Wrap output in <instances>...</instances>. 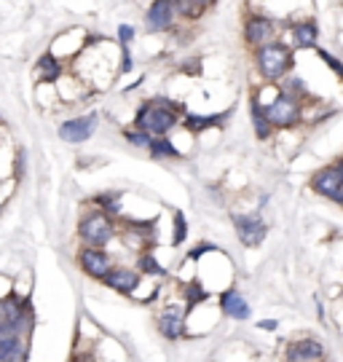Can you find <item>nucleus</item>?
<instances>
[{"instance_id":"6e6552de","label":"nucleus","mask_w":343,"mask_h":362,"mask_svg":"<svg viewBox=\"0 0 343 362\" xmlns=\"http://www.w3.org/2000/svg\"><path fill=\"white\" fill-rule=\"evenodd\" d=\"M156 330L164 341H180L188 335V311L180 306H166L156 314Z\"/></svg>"},{"instance_id":"a211bd4d","label":"nucleus","mask_w":343,"mask_h":362,"mask_svg":"<svg viewBox=\"0 0 343 362\" xmlns=\"http://www.w3.org/2000/svg\"><path fill=\"white\" fill-rule=\"evenodd\" d=\"M209 8H212V3H207V0H175L177 19H183V22H199Z\"/></svg>"},{"instance_id":"f8f14e48","label":"nucleus","mask_w":343,"mask_h":362,"mask_svg":"<svg viewBox=\"0 0 343 362\" xmlns=\"http://www.w3.org/2000/svg\"><path fill=\"white\" fill-rule=\"evenodd\" d=\"M218 309L223 317L228 319H236V322H247L252 317V306L250 301L236 290V287H228L218 295Z\"/></svg>"},{"instance_id":"2f4dec72","label":"nucleus","mask_w":343,"mask_h":362,"mask_svg":"<svg viewBox=\"0 0 343 362\" xmlns=\"http://www.w3.org/2000/svg\"><path fill=\"white\" fill-rule=\"evenodd\" d=\"M335 167H338V172H341V182H343V156L338 158V161H335Z\"/></svg>"},{"instance_id":"cd10ccee","label":"nucleus","mask_w":343,"mask_h":362,"mask_svg":"<svg viewBox=\"0 0 343 362\" xmlns=\"http://www.w3.org/2000/svg\"><path fill=\"white\" fill-rule=\"evenodd\" d=\"M134 35H137V30H134L131 25H118V46H121V49H129L131 40H134Z\"/></svg>"},{"instance_id":"c85d7f7f","label":"nucleus","mask_w":343,"mask_h":362,"mask_svg":"<svg viewBox=\"0 0 343 362\" xmlns=\"http://www.w3.org/2000/svg\"><path fill=\"white\" fill-rule=\"evenodd\" d=\"M134 70V57L129 49H121V73H131Z\"/></svg>"},{"instance_id":"4be33fe9","label":"nucleus","mask_w":343,"mask_h":362,"mask_svg":"<svg viewBox=\"0 0 343 362\" xmlns=\"http://www.w3.org/2000/svg\"><path fill=\"white\" fill-rule=\"evenodd\" d=\"M121 199H124V193H121V191H107V193L94 196V204H97V210L99 212H105V215L116 217V215H121Z\"/></svg>"},{"instance_id":"f3484780","label":"nucleus","mask_w":343,"mask_h":362,"mask_svg":"<svg viewBox=\"0 0 343 362\" xmlns=\"http://www.w3.org/2000/svg\"><path fill=\"white\" fill-rule=\"evenodd\" d=\"M250 121H252V132H255L257 140H271V137H274V126H271V121H268V116H266L263 105H260L252 94H250Z\"/></svg>"},{"instance_id":"7c9ffc66","label":"nucleus","mask_w":343,"mask_h":362,"mask_svg":"<svg viewBox=\"0 0 343 362\" xmlns=\"http://www.w3.org/2000/svg\"><path fill=\"white\" fill-rule=\"evenodd\" d=\"M330 202H333V204H338V207H343V191H338V193H335Z\"/></svg>"},{"instance_id":"473e14b6","label":"nucleus","mask_w":343,"mask_h":362,"mask_svg":"<svg viewBox=\"0 0 343 362\" xmlns=\"http://www.w3.org/2000/svg\"><path fill=\"white\" fill-rule=\"evenodd\" d=\"M73 362H84V360H78V357H75V360H73Z\"/></svg>"},{"instance_id":"a878e982","label":"nucleus","mask_w":343,"mask_h":362,"mask_svg":"<svg viewBox=\"0 0 343 362\" xmlns=\"http://www.w3.org/2000/svg\"><path fill=\"white\" fill-rule=\"evenodd\" d=\"M124 140L134 148H142V151H148L153 143V137L148 132H140V129H124Z\"/></svg>"},{"instance_id":"9d476101","label":"nucleus","mask_w":343,"mask_h":362,"mask_svg":"<svg viewBox=\"0 0 343 362\" xmlns=\"http://www.w3.org/2000/svg\"><path fill=\"white\" fill-rule=\"evenodd\" d=\"M99 126V116L97 113H86V116H75V119L62 121L60 126V137L70 145H81L86 140H92L94 132Z\"/></svg>"},{"instance_id":"412c9836","label":"nucleus","mask_w":343,"mask_h":362,"mask_svg":"<svg viewBox=\"0 0 343 362\" xmlns=\"http://www.w3.org/2000/svg\"><path fill=\"white\" fill-rule=\"evenodd\" d=\"M30 306L27 298H16L14 293H8L5 298H0V325H5V322H11L19 311H25Z\"/></svg>"},{"instance_id":"393cba45","label":"nucleus","mask_w":343,"mask_h":362,"mask_svg":"<svg viewBox=\"0 0 343 362\" xmlns=\"http://www.w3.org/2000/svg\"><path fill=\"white\" fill-rule=\"evenodd\" d=\"M279 89L284 91V94H292V97H298V99H306V102H309V86H306V81H303V78H298V75H287V78L279 84Z\"/></svg>"},{"instance_id":"f03ea898","label":"nucleus","mask_w":343,"mask_h":362,"mask_svg":"<svg viewBox=\"0 0 343 362\" xmlns=\"http://www.w3.org/2000/svg\"><path fill=\"white\" fill-rule=\"evenodd\" d=\"M252 62H255V70L260 73V78L266 84H274L279 86L287 75H292L295 70V51L290 49L287 40H274V43H266L260 49L252 51Z\"/></svg>"},{"instance_id":"20e7f679","label":"nucleus","mask_w":343,"mask_h":362,"mask_svg":"<svg viewBox=\"0 0 343 362\" xmlns=\"http://www.w3.org/2000/svg\"><path fill=\"white\" fill-rule=\"evenodd\" d=\"M242 38H244V43L255 51V49H260V46H266V43L279 40V25H277L274 16L257 11V14H250V16L244 19Z\"/></svg>"},{"instance_id":"aec40b11","label":"nucleus","mask_w":343,"mask_h":362,"mask_svg":"<svg viewBox=\"0 0 343 362\" xmlns=\"http://www.w3.org/2000/svg\"><path fill=\"white\" fill-rule=\"evenodd\" d=\"M148 153H151V158H156V161H164V158H183V151L177 148L175 137H153Z\"/></svg>"},{"instance_id":"0eeeda50","label":"nucleus","mask_w":343,"mask_h":362,"mask_svg":"<svg viewBox=\"0 0 343 362\" xmlns=\"http://www.w3.org/2000/svg\"><path fill=\"white\" fill-rule=\"evenodd\" d=\"M177 27V11L175 0H153L145 11V30L148 35H166Z\"/></svg>"},{"instance_id":"39448f33","label":"nucleus","mask_w":343,"mask_h":362,"mask_svg":"<svg viewBox=\"0 0 343 362\" xmlns=\"http://www.w3.org/2000/svg\"><path fill=\"white\" fill-rule=\"evenodd\" d=\"M231 226L236 231V239L242 241L244 247H260L266 241V234H268V226L260 215H244V212H231Z\"/></svg>"},{"instance_id":"4468645a","label":"nucleus","mask_w":343,"mask_h":362,"mask_svg":"<svg viewBox=\"0 0 343 362\" xmlns=\"http://www.w3.org/2000/svg\"><path fill=\"white\" fill-rule=\"evenodd\" d=\"M309 188H312L316 196H322V199H327V202H330L338 191H343L338 167H335V164H327V167L316 169V172L312 175V180H309Z\"/></svg>"},{"instance_id":"6ab92c4d","label":"nucleus","mask_w":343,"mask_h":362,"mask_svg":"<svg viewBox=\"0 0 343 362\" xmlns=\"http://www.w3.org/2000/svg\"><path fill=\"white\" fill-rule=\"evenodd\" d=\"M62 62L60 57L54 54V51H49V54H43L40 60H38V78L43 81V84H54V81H60V75H62Z\"/></svg>"},{"instance_id":"2eb2a0df","label":"nucleus","mask_w":343,"mask_h":362,"mask_svg":"<svg viewBox=\"0 0 343 362\" xmlns=\"http://www.w3.org/2000/svg\"><path fill=\"white\" fill-rule=\"evenodd\" d=\"M27 360V338L0 325V362H25Z\"/></svg>"},{"instance_id":"dca6fc26","label":"nucleus","mask_w":343,"mask_h":362,"mask_svg":"<svg viewBox=\"0 0 343 362\" xmlns=\"http://www.w3.org/2000/svg\"><path fill=\"white\" fill-rule=\"evenodd\" d=\"M231 119V110H223V113H209V116H199V113H186V119L180 123V129L186 134H201V132H209V129H220L225 121Z\"/></svg>"},{"instance_id":"7ed1b4c3","label":"nucleus","mask_w":343,"mask_h":362,"mask_svg":"<svg viewBox=\"0 0 343 362\" xmlns=\"http://www.w3.org/2000/svg\"><path fill=\"white\" fill-rule=\"evenodd\" d=\"M116 237H118V228H116L113 217L99 210L86 212V215L81 217V223H78V239L84 241V247L105 250Z\"/></svg>"},{"instance_id":"f257e3e1","label":"nucleus","mask_w":343,"mask_h":362,"mask_svg":"<svg viewBox=\"0 0 343 362\" xmlns=\"http://www.w3.org/2000/svg\"><path fill=\"white\" fill-rule=\"evenodd\" d=\"M183 119H186V108L180 102L169 97H153V99L140 102L131 129L148 132L151 137H172L180 129Z\"/></svg>"},{"instance_id":"b1692460","label":"nucleus","mask_w":343,"mask_h":362,"mask_svg":"<svg viewBox=\"0 0 343 362\" xmlns=\"http://www.w3.org/2000/svg\"><path fill=\"white\" fill-rule=\"evenodd\" d=\"M188 239V220L180 210H172V239L169 244L172 247H183Z\"/></svg>"},{"instance_id":"423d86ee","label":"nucleus","mask_w":343,"mask_h":362,"mask_svg":"<svg viewBox=\"0 0 343 362\" xmlns=\"http://www.w3.org/2000/svg\"><path fill=\"white\" fill-rule=\"evenodd\" d=\"M281 357L284 362H322L327 357V346L314 335H303V338L287 341Z\"/></svg>"},{"instance_id":"c756f323","label":"nucleus","mask_w":343,"mask_h":362,"mask_svg":"<svg viewBox=\"0 0 343 362\" xmlns=\"http://www.w3.org/2000/svg\"><path fill=\"white\" fill-rule=\"evenodd\" d=\"M257 328H263V330H277L279 322H277V319H268V322H257Z\"/></svg>"},{"instance_id":"bb28decb","label":"nucleus","mask_w":343,"mask_h":362,"mask_svg":"<svg viewBox=\"0 0 343 362\" xmlns=\"http://www.w3.org/2000/svg\"><path fill=\"white\" fill-rule=\"evenodd\" d=\"M316 57L325 62V67H327V70H333V73H335V78H338V81L343 84V62L338 60L335 54H330L327 49H322V46L316 49Z\"/></svg>"},{"instance_id":"1a4fd4ad","label":"nucleus","mask_w":343,"mask_h":362,"mask_svg":"<svg viewBox=\"0 0 343 362\" xmlns=\"http://www.w3.org/2000/svg\"><path fill=\"white\" fill-rule=\"evenodd\" d=\"M290 30V49L295 51H309V49H319V22L314 16H303V19H292L287 25Z\"/></svg>"},{"instance_id":"5701e85b","label":"nucleus","mask_w":343,"mask_h":362,"mask_svg":"<svg viewBox=\"0 0 343 362\" xmlns=\"http://www.w3.org/2000/svg\"><path fill=\"white\" fill-rule=\"evenodd\" d=\"M137 272L142 276H166V269L156 261V255L151 250H142L137 255Z\"/></svg>"},{"instance_id":"ddd939ff","label":"nucleus","mask_w":343,"mask_h":362,"mask_svg":"<svg viewBox=\"0 0 343 362\" xmlns=\"http://www.w3.org/2000/svg\"><path fill=\"white\" fill-rule=\"evenodd\" d=\"M102 285L118 295H134L137 287L142 285V274L137 269H129V266H113V272L102 279Z\"/></svg>"},{"instance_id":"9b49d317","label":"nucleus","mask_w":343,"mask_h":362,"mask_svg":"<svg viewBox=\"0 0 343 362\" xmlns=\"http://www.w3.org/2000/svg\"><path fill=\"white\" fill-rule=\"evenodd\" d=\"M78 266L86 276H92L97 282H102L107 274L113 272V255L107 250H92V247H81L78 250Z\"/></svg>"}]
</instances>
